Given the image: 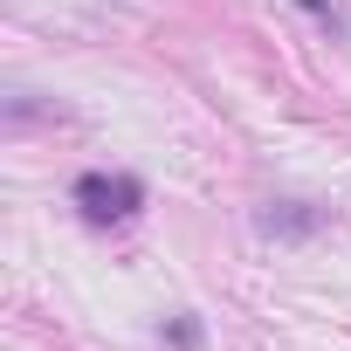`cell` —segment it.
Here are the masks:
<instances>
[{"label":"cell","instance_id":"7a4b0ae2","mask_svg":"<svg viewBox=\"0 0 351 351\" xmlns=\"http://www.w3.org/2000/svg\"><path fill=\"white\" fill-rule=\"evenodd\" d=\"M317 228H324V214H296V200L262 214V234H317Z\"/></svg>","mask_w":351,"mask_h":351},{"label":"cell","instance_id":"3957f363","mask_svg":"<svg viewBox=\"0 0 351 351\" xmlns=\"http://www.w3.org/2000/svg\"><path fill=\"white\" fill-rule=\"evenodd\" d=\"M296 8H303V14H317L324 28H337V35H344V8H337V0H296Z\"/></svg>","mask_w":351,"mask_h":351},{"label":"cell","instance_id":"277c9868","mask_svg":"<svg viewBox=\"0 0 351 351\" xmlns=\"http://www.w3.org/2000/svg\"><path fill=\"white\" fill-rule=\"evenodd\" d=\"M172 344L193 351V344H200V324H193V317H180V324H172Z\"/></svg>","mask_w":351,"mask_h":351},{"label":"cell","instance_id":"6da1fadb","mask_svg":"<svg viewBox=\"0 0 351 351\" xmlns=\"http://www.w3.org/2000/svg\"><path fill=\"white\" fill-rule=\"evenodd\" d=\"M76 207H83L90 228L131 221L145 207V180H131V172H83V180H76Z\"/></svg>","mask_w":351,"mask_h":351}]
</instances>
